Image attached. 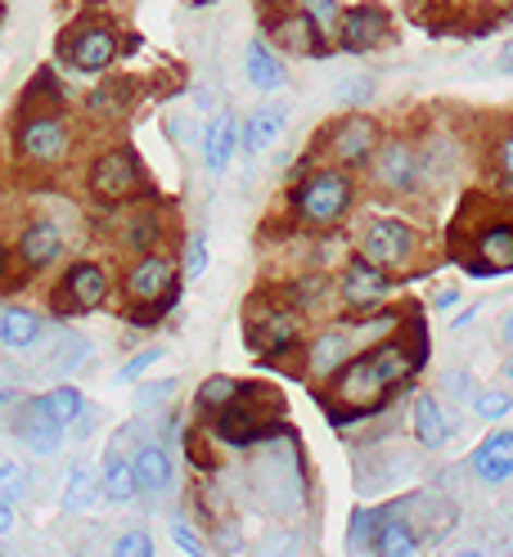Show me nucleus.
Returning a JSON list of instances; mask_svg holds the SVG:
<instances>
[{
    "mask_svg": "<svg viewBox=\"0 0 513 557\" xmlns=\"http://www.w3.org/2000/svg\"><path fill=\"white\" fill-rule=\"evenodd\" d=\"M415 351L401 342H383V346H374V351L356 356L347 369H342L338 377V400H347L356 413H369V409H379L388 400V392L396 387V382H405L410 373H415Z\"/></svg>",
    "mask_w": 513,
    "mask_h": 557,
    "instance_id": "1",
    "label": "nucleus"
},
{
    "mask_svg": "<svg viewBox=\"0 0 513 557\" xmlns=\"http://www.w3.org/2000/svg\"><path fill=\"white\" fill-rule=\"evenodd\" d=\"M293 207L306 225H338L352 207V181L342 171H316L293 194Z\"/></svg>",
    "mask_w": 513,
    "mask_h": 557,
    "instance_id": "2",
    "label": "nucleus"
},
{
    "mask_svg": "<svg viewBox=\"0 0 513 557\" xmlns=\"http://www.w3.org/2000/svg\"><path fill=\"white\" fill-rule=\"evenodd\" d=\"M141 189V162H135L131 149H109L99 153L90 166V194L105 202H122Z\"/></svg>",
    "mask_w": 513,
    "mask_h": 557,
    "instance_id": "3",
    "label": "nucleus"
},
{
    "mask_svg": "<svg viewBox=\"0 0 513 557\" xmlns=\"http://www.w3.org/2000/svg\"><path fill=\"white\" fill-rule=\"evenodd\" d=\"M361 261L369 265H379V270H396L410 261V252H415V230H410L405 221L396 216H383V221H374L365 230V243H361Z\"/></svg>",
    "mask_w": 513,
    "mask_h": 557,
    "instance_id": "4",
    "label": "nucleus"
},
{
    "mask_svg": "<svg viewBox=\"0 0 513 557\" xmlns=\"http://www.w3.org/2000/svg\"><path fill=\"white\" fill-rule=\"evenodd\" d=\"M392 37V14L383 5H356L347 14H338V46L347 54L379 50Z\"/></svg>",
    "mask_w": 513,
    "mask_h": 557,
    "instance_id": "5",
    "label": "nucleus"
},
{
    "mask_svg": "<svg viewBox=\"0 0 513 557\" xmlns=\"http://www.w3.org/2000/svg\"><path fill=\"white\" fill-rule=\"evenodd\" d=\"M374 176L396 194H410L419 185V153L405 139H379V149H374Z\"/></svg>",
    "mask_w": 513,
    "mask_h": 557,
    "instance_id": "6",
    "label": "nucleus"
},
{
    "mask_svg": "<svg viewBox=\"0 0 513 557\" xmlns=\"http://www.w3.org/2000/svg\"><path fill=\"white\" fill-rule=\"evenodd\" d=\"M419 544L424 540L415 535V527H410L401 499L388 504V508H379V527H374V540H369V553L374 557H415Z\"/></svg>",
    "mask_w": 513,
    "mask_h": 557,
    "instance_id": "7",
    "label": "nucleus"
},
{
    "mask_svg": "<svg viewBox=\"0 0 513 557\" xmlns=\"http://www.w3.org/2000/svg\"><path fill=\"white\" fill-rule=\"evenodd\" d=\"M289 131V103L270 99V103H257V109L239 122V149L248 153H266L270 145H280V135Z\"/></svg>",
    "mask_w": 513,
    "mask_h": 557,
    "instance_id": "8",
    "label": "nucleus"
},
{
    "mask_svg": "<svg viewBox=\"0 0 513 557\" xmlns=\"http://www.w3.org/2000/svg\"><path fill=\"white\" fill-rule=\"evenodd\" d=\"M113 59H118V32L105 23L73 32V41H68V63H73L77 73H105Z\"/></svg>",
    "mask_w": 513,
    "mask_h": 557,
    "instance_id": "9",
    "label": "nucleus"
},
{
    "mask_svg": "<svg viewBox=\"0 0 513 557\" xmlns=\"http://www.w3.org/2000/svg\"><path fill=\"white\" fill-rule=\"evenodd\" d=\"M126 288H131L135 301H149L154 315H158V310L171 306V288H176V265H171L167 257H145L141 265L131 270Z\"/></svg>",
    "mask_w": 513,
    "mask_h": 557,
    "instance_id": "10",
    "label": "nucleus"
},
{
    "mask_svg": "<svg viewBox=\"0 0 513 557\" xmlns=\"http://www.w3.org/2000/svg\"><path fill=\"white\" fill-rule=\"evenodd\" d=\"M109 301V274L99 270L95 261H77L73 270L63 274V306L86 315V310H99Z\"/></svg>",
    "mask_w": 513,
    "mask_h": 557,
    "instance_id": "11",
    "label": "nucleus"
},
{
    "mask_svg": "<svg viewBox=\"0 0 513 557\" xmlns=\"http://www.w3.org/2000/svg\"><path fill=\"white\" fill-rule=\"evenodd\" d=\"M14 436L32 449V455H54V449L63 445V428L41 409V400L19 405V413H14Z\"/></svg>",
    "mask_w": 513,
    "mask_h": 557,
    "instance_id": "12",
    "label": "nucleus"
},
{
    "mask_svg": "<svg viewBox=\"0 0 513 557\" xmlns=\"http://www.w3.org/2000/svg\"><path fill=\"white\" fill-rule=\"evenodd\" d=\"M234 153H239V117L221 109L203 126V166H208V176H225Z\"/></svg>",
    "mask_w": 513,
    "mask_h": 557,
    "instance_id": "13",
    "label": "nucleus"
},
{
    "mask_svg": "<svg viewBox=\"0 0 513 557\" xmlns=\"http://www.w3.org/2000/svg\"><path fill=\"white\" fill-rule=\"evenodd\" d=\"M468 468L477 481H487V485H504L513 481V432H491L483 445L468 455Z\"/></svg>",
    "mask_w": 513,
    "mask_h": 557,
    "instance_id": "14",
    "label": "nucleus"
},
{
    "mask_svg": "<svg viewBox=\"0 0 513 557\" xmlns=\"http://www.w3.org/2000/svg\"><path fill=\"white\" fill-rule=\"evenodd\" d=\"M244 337H248V346L261 360H276V356H284L289 346L297 342V315H289V310H270V315L248 324Z\"/></svg>",
    "mask_w": 513,
    "mask_h": 557,
    "instance_id": "15",
    "label": "nucleus"
},
{
    "mask_svg": "<svg viewBox=\"0 0 513 557\" xmlns=\"http://www.w3.org/2000/svg\"><path fill=\"white\" fill-rule=\"evenodd\" d=\"M19 149L23 158L32 162H59L68 153V131L59 117H32L23 131H19Z\"/></svg>",
    "mask_w": 513,
    "mask_h": 557,
    "instance_id": "16",
    "label": "nucleus"
},
{
    "mask_svg": "<svg viewBox=\"0 0 513 557\" xmlns=\"http://www.w3.org/2000/svg\"><path fill=\"white\" fill-rule=\"evenodd\" d=\"M374 149H379V126H374V117H365V113L347 117L333 135V153L347 166H365L374 158Z\"/></svg>",
    "mask_w": 513,
    "mask_h": 557,
    "instance_id": "17",
    "label": "nucleus"
},
{
    "mask_svg": "<svg viewBox=\"0 0 513 557\" xmlns=\"http://www.w3.org/2000/svg\"><path fill=\"white\" fill-rule=\"evenodd\" d=\"M212 432H217V441H225V445H253L257 436H266V418L257 413V405L248 409L244 400L234 396L225 409H217Z\"/></svg>",
    "mask_w": 513,
    "mask_h": 557,
    "instance_id": "18",
    "label": "nucleus"
},
{
    "mask_svg": "<svg viewBox=\"0 0 513 557\" xmlns=\"http://www.w3.org/2000/svg\"><path fill=\"white\" fill-rule=\"evenodd\" d=\"M131 472H135V485H141V495H162L171 491V481H176V463L162 445H141L131 455Z\"/></svg>",
    "mask_w": 513,
    "mask_h": 557,
    "instance_id": "19",
    "label": "nucleus"
},
{
    "mask_svg": "<svg viewBox=\"0 0 513 557\" xmlns=\"http://www.w3.org/2000/svg\"><path fill=\"white\" fill-rule=\"evenodd\" d=\"M342 297H347L356 310L383 301L388 297V274L379 265H369V261H352L347 270H342Z\"/></svg>",
    "mask_w": 513,
    "mask_h": 557,
    "instance_id": "20",
    "label": "nucleus"
},
{
    "mask_svg": "<svg viewBox=\"0 0 513 557\" xmlns=\"http://www.w3.org/2000/svg\"><path fill=\"white\" fill-rule=\"evenodd\" d=\"M59 252H63V234H59L54 221H32L19 238V257L32 270H46L50 261H59Z\"/></svg>",
    "mask_w": 513,
    "mask_h": 557,
    "instance_id": "21",
    "label": "nucleus"
},
{
    "mask_svg": "<svg viewBox=\"0 0 513 557\" xmlns=\"http://www.w3.org/2000/svg\"><path fill=\"white\" fill-rule=\"evenodd\" d=\"M244 73H248V86H253V90H266V95L280 90L284 77H289V73H284V59L270 50L261 37H253L248 50H244Z\"/></svg>",
    "mask_w": 513,
    "mask_h": 557,
    "instance_id": "22",
    "label": "nucleus"
},
{
    "mask_svg": "<svg viewBox=\"0 0 513 557\" xmlns=\"http://www.w3.org/2000/svg\"><path fill=\"white\" fill-rule=\"evenodd\" d=\"M410 428H415V441L424 449H441L451 441V423H447V413H441L437 396H415V405H410Z\"/></svg>",
    "mask_w": 513,
    "mask_h": 557,
    "instance_id": "23",
    "label": "nucleus"
},
{
    "mask_svg": "<svg viewBox=\"0 0 513 557\" xmlns=\"http://www.w3.org/2000/svg\"><path fill=\"white\" fill-rule=\"evenodd\" d=\"M99 495L113 499V504H131L141 495V485H135V472H131V459L122 455L118 445H109L105 463H99Z\"/></svg>",
    "mask_w": 513,
    "mask_h": 557,
    "instance_id": "24",
    "label": "nucleus"
},
{
    "mask_svg": "<svg viewBox=\"0 0 513 557\" xmlns=\"http://www.w3.org/2000/svg\"><path fill=\"white\" fill-rule=\"evenodd\" d=\"M46 333L41 315L27 306H5L0 310V346H10V351H27V346H37Z\"/></svg>",
    "mask_w": 513,
    "mask_h": 557,
    "instance_id": "25",
    "label": "nucleus"
},
{
    "mask_svg": "<svg viewBox=\"0 0 513 557\" xmlns=\"http://www.w3.org/2000/svg\"><path fill=\"white\" fill-rule=\"evenodd\" d=\"M276 37H280V41H284L293 54H320V50H325V41H320L325 32H320L312 18H306V14L280 18V23H276Z\"/></svg>",
    "mask_w": 513,
    "mask_h": 557,
    "instance_id": "26",
    "label": "nucleus"
},
{
    "mask_svg": "<svg viewBox=\"0 0 513 557\" xmlns=\"http://www.w3.org/2000/svg\"><path fill=\"white\" fill-rule=\"evenodd\" d=\"M37 400H41V409L54 418L59 428L77 423V418L86 413V396L73 387V382H63V387H54V392H46V396H37Z\"/></svg>",
    "mask_w": 513,
    "mask_h": 557,
    "instance_id": "27",
    "label": "nucleus"
},
{
    "mask_svg": "<svg viewBox=\"0 0 513 557\" xmlns=\"http://www.w3.org/2000/svg\"><path fill=\"white\" fill-rule=\"evenodd\" d=\"M95 495H99V472L77 463L73 472H68V481H63V508L68 512H86L95 504Z\"/></svg>",
    "mask_w": 513,
    "mask_h": 557,
    "instance_id": "28",
    "label": "nucleus"
},
{
    "mask_svg": "<svg viewBox=\"0 0 513 557\" xmlns=\"http://www.w3.org/2000/svg\"><path fill=\"white\" fill-rule=\"evenodd\" d=\"M483 252V270H513V225H496L477 238Z\"/></svg>",
    "mask_w": 513,
    "mask_h": 557,
    "instance_id": "29",
    "label": "nucleus"
},
{
    "mask_svg": "<svg viewBox=\"0 0 513 557\" xmlns=\"http://www.w3.org/2000/svg\"><path fill=\"white\" fill-rule=\"evenodd\" d=\"M342 360H352V337L347 333H325L312 346V369L316 373H333V369H342Z\"/></svg>",
    "mask_w": 513,
    "mask_h": 557,
    "instance_id": "30",
    "label": "nucleus"
},
{
    "mask_svg": "<svg viewBox=\"0 0 513 557\" xmlns=\"http://www.w3.org/2000/svg\"><path fill=\"white\" fill-rule=\"evenodd\" d=\"M374 527H379V508H356L352 521H347V548L365 553L369 540H374Z\"/></svg>",
    "mask_w": 513,
    "mask_h": 557,
    "instance_id": "31",
    "label": "nucleus"
},
{
    "mask_svg": "<svg viewBox=\"0 0 513 557\" xmlns=\"http://www.w3.org/2000/svg\"><path fill=\"white\" fill-rule=\"evenodd\" d=\"M234 396H239V382H234V377H208V382L198 387V405H203V409H212V413L225 409Z\"/></svg>",
    "mask_w": 513,
    "mask_h": 557,
    "instance_id": "32",
    "label": "nucleus"
},
{
    "mask_svg": "<svg viewBox=\"0 0 513 557\" xmlns=\"http://www.w3.org/2000/svg\"><path fill=\"white\" fill-rule=\"evenodd\" d=\"M513 409V396L491 387V392H473V413L477 418H487V423H500V418Z\"/></svg>",
    "mask_w": 513,
    "mask_h": 557,
    "instance_id": "33",
    "label": "nucleus"
},
{
    "mask_svg": "<svg viewBox=\"0 0 513 557\" xmlns=\"http://www.w3.org/2000/svg\"><path fill=\"white\" fill-rule=\"evenodd\" d=\"M23 495H27V472H23L14 459H0V499L19 504Z\"/></svg>",
    "mask_w": 513,
    "mask_h": 557,
    "instance_id": "34",
    "label": "nucleus"
},
{
    "mask_svg": "<svg viewBox=\"0 0 513 557\" xmlns=\"http://www.w3.org/2000/svg\"><path fill=\"white\" fill-rule=\"evenodd\" d=\"M90 356V342L77 337V333H68V342L59 346V356H54V369H82Z\"/></svg>",
    "mask_w": 513,
    "mask_h": 557,
    "instance_id": "35",
    "label": "nucleus"
},
{
    "mask_svg": "<svg viewBox=\"0 0 513 557\" xmlns=\"http://www.w3.org/2000/svg\"><path fill=\"white\" fill-rule=\"evenodd\" d=\"M113 557H158V553H154V535H149V531H126V535L113 544Z\"/></svg>",
    "mask_w": 513,
    "mask_h": 557,
    "instance_id": "36",
    "label": "nucleus"
},
{
    "mask_svg": "<svg viewBox=\"0 0 513 557\" xmlns=\"http://www.w3.org/2000/svg\"><path fill=\"white\" fill-rule=\"evenodd\" d=\"M208 270V234H190V248H185V278H198Z\"/></svg>",
    "mask_w": 513,
    "mask_h": 557,
    "instance_id": "37",
    "label": "nucleus"
},
{
    "mask_svg": "<svg viewBox=\"0 0 513 557\" xmlns=\"http://www.w3.org/2000/svg\"><path fill=\"white\" fill-rule=\"evenodd\" d=\"M171 392H176V382H171V377H162V382H145V387L135 392V405H141V409H162Z\"/></svg>",
    "mask_w": 513,
    "mask_h": 557,
    "instance_id": "38",
    "label": "nucleus"
},
{
    "mask_svg": "<svg viewBox=\"0 0 513 557\" xmlns=\"http://www.w3.org/2000/svg\"><path fill=\"white\" fill-rule=\"evenodd\" d=\"M302 14L320 32H329V27H338V0H302Z\"/></svg>",
    "mask_w": 513,
    "mask_h": 557,
    "instance_id": "39",
    "label": "nucleus"
},
{
    "mask_svg": "<svg viewBox=\"0 0 513 557\" xmlns=\"http://www.w3.org/2000/svg\"><path fill=\"white\" fill-rule=\"evenodd\" d=\"M158 360H162V346H149V351L131 356V364H122V369H118V382H135L141 373H149V369H154Z\"/></svg>",
    "mask_w": 513,
    "mask_h": 557,
    "instance_id": "40",
    "label": "nucleus"
},
{
    "mask_svg": "<svg viewBox=\"0 0 513 557\" xmlns=\"http://www.w3.org/2000/svg\"><path fill=\"white\" fill-rule=\"evenodd\" d=\"M171 540H176V544H181L190 557H208V544H203V540H198V531L190 527V521H181V517L171 521Z\"/></svg>",
    "mask_w": 513,
    "mask_h": 557,
    "instance_id": "41",
    "label": "nucleus"
},
{
    "mask_svg": "<svg viewBox=\"0 0 513 557\" xmlns=\"http://www.w3.org/2000/svg\"><path fill=\"white\" fill-rule=\"evenodd\" d=\"M131 248H141V252H149L154 248V238H158V221L145 212V216H135V225H131Z\"/></svg>",
    "mask_w": 513,
    "mask_h": 557,
    "instance_id": "42",
    "label": "nucleus"
},
{
    "mask_svg": "<svg viewBox=\"0 0 513 557\" xmlns=\"http://www.w3.org/2000/svg\"><path fill=\"white\" fill-rule=\"evenodd\" d=\"M257 557H297V540L293 535H270V540H261Z\"/></svg>",
    "mask_w": 513,
    "mask_h": 557,
    "instance_id": "43",
    "label": "nucleus"
},
{
    "mask_svg": "<svg viewBox=\"0 0 513 557\" xmlns=\"http://www.w3.org/2000/svg\"><path fill=\"white\" fill-rule=\"evenodd\" d=\"M369 95H374V86H369L365 77H356V82H342V86H338V99H342V103H365Z\"/></svg>",
    "mask_w": 513,
    "mask_h": 557,
    "instance_id": "44",
    "label": "nucleus"
},
{
    "mask_svg": "<svg viewBox=\"0 0 513 557\" xmlns=\"http://www.w3.org/2000/svg\"><path fill=\"white\" fill-rule=\"evenodd\" d=\"M447 392L455 400H473V377L468 373H447Z\"/></svg>",
    "mask_w": 513,
    "mask_h": 557,
    "instance_id": "45",
    "label": "nucleus"
},
{
    "mask_svg": "<svg viewBox=\"0 0 513 557\" xmlns=\"http://www.w3.org/2000/svg\"><path fill=\"white\" fill-rule=\"evenodd\" d=\"M500 176L513 185V135H509L504 145H500Z\"/></svg>",
    "mask_w": 513,
    "mask_h": 557,
    "instance_id": "46",
    "label": "nucleus"
},
{
    "mask_svg": "<svg viewBox=\"0 0 513 557\" xmlns=\"http://www.w3.org/2000/svg\"><path fill=\"white\" fill-rule=\"evenodd\" d=\"M496 73H504V77H513V37L500 46V54H496Z\"/></svg>",
    "mask_w": 513,
    "mask_h": 557,
    "instance_id": "47",
    "label": "nucleus"
},
{
    "mask_svg": "<svg viewBox=\"0 0 513 557\" xmlns=\"http://www.w3.org/2000/svg\"><path fill=\"white\" fill-rule=\"evenodd\" d=\"M14 531V504L0 499V535H10Z\"/></svg>",
    "mask_w": 513,
    "mask_h": 557,
    "instance_id": "48",
    "label": "nucleus"
},
{
    "mask_svg": "<svg viewBox=\"0 0 513 557\" xmlns=\"http://www.w3.org/2000/svg\"><path fill=\"white\" fill-rule=\"evenodd\" d=\"M500 342L509 346V351H513V310H509V315L500 320Z\"/></svg>",
    "mask_w": 513,
    "mask_h": 557,
    "instance_id": "49",
    "label": "nucleus"
},
{
    "mask_svg": "<svg viewBox=\"0 0 513 557\" xmlns=\"http://www.w3.org/2000/svg\"><path fill=\"white\" fill-rule=\"evenodd\" d=\"M477 310H483V306H468V310H464V315H460V320H455L451 329H455V333H464V329H468V324L477 320Z\"/></svg>",
    "mask_w": 513,
    "mask_h": 557,
    "instance_id": "50",
    "label": "nucleus"
},
{
    "mask_svg": "<svg viewBox=\"0 0 513 557\" xmlns=\"http://www.w3.org/2000/svg\"><path fill=\"white\" fill-rule=\"evenodd\" d=\"M441 557H483V548H451V553H441Z\"/></svg>",
    "mask_w": 513,
    "mask_h": 557,
    "instance_id": "51",
    "label": "nucleus"
},
{
    "mask_svg": "<svg viewBox=\"0 0 513 557\" xmlns=\"http://www.w3.org/2000/svg\"><path fill=\"white\" fill-rule=\"evenodd\" d=\"M5 265H10V257H5V248H0V278H5Z\"/></svg>",
    "mask_w": 513,
    "mask_h": 557,
    "instance_id": "52",
    "label": "nucleus"
},
{
    "mask_svg": "<svg viewBox=\"0 0 513 557\" xmlns=\"http://www.w3.org/2000/svg\"><path fill=\"white\" fill-rule=\"evenodd\" d=\"M504 377H513V351H509V360H504Z\"/></svg>",
    "mask_w": 513,
    "mask_h": 557,
    "instance_id": "53",
    "label": "nucleus"
},
{
    "mask_svg": "<svg viewBox=\"0 0 513 557\" xmlns=\"http://www.w3.org/2000/svg\"><path fill=\"white\" fill-rule=\"evenodd\" d=\"M500 5H504V0H500Z\"/></svg>",
    "mask_w": 513,
    "mask_h": 557,
    "instance_id": "54",
    "label": "nucleus"
}]
</instances>
